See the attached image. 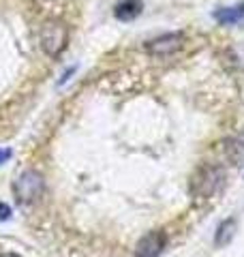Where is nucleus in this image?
Segmentation results:
<instances>
[{
  "instance_id": "f257e3e1",
  "label": "nucleus",
  "mask_w": 244,
  "mask_h": 257,
  "mask_svg": "<svg viewBox=\"0 0 244 257\" xmlns=\"http://www.w3.org/2000/svg\"><path fill=\"white\" fill-rule=\"evenodd\" d=\"M225 170L216 163H206L195 172L191 180V193L193 197L199 199H212L225 189Z\"/></svg>"
},
{
  "instance_id": "f03ea898",
  "label": "nucleus",
  "mask_w": 244,
  "mask_h": 257,
  "mask_svg": "<svg viewBox=\"0 0 244 257\" xmlns=\"http://www.w3.org/2000/svg\"><path fill=\"white\" fill-rule=\"evenodd\" d=\"M45 195V180L37 170L22 172L13 182V197L20 206H32Z\"/></svg>"
},
{
  "instance_id": "7ed1b4c3",
  "label": "nucleus",
  "mask_w": 244,
  "mask_h": 257,
  "mask_svg": "<svg viewBox=\"0 0 244 257\" xmlns=\"http://www.w3.org/2000/svg\"><path fill=\"white\" fill-rule=\"evenodd\" d=\"M67 43H69V30L64 24L52 20L41 30V47H43V52L47 56H52V58H58L64 52Z\"/></svg>"
},
{
  "instance_id": "20e7f679",
  "label": "nucleus",
  "mask_w": 244,
  "mask_h": 257,
  "mask_svg": "<svg viewBox=\"0 0 244 257\" xmlns=\"http://www.w3.org/2000/svg\"><path fill=\"white\" fill-rule=\"evenodd\" d=\"M182 41H184L182 32H167V35H161L146 43V52L152 56H169V54L180 50Z\"/></svg>"
},
{
  "instance_id": "39448f33",
  "label": "nucleus",
  "mask_w": 244,
  "mask_h": 257,
  "mask_svg": "<svg viewBox=\"0 0 244 257\" xmlns=\"http://www.w3.org/2000/svg\"><path fill=\"white\" fill-rule=\"evenodd\" d=\"M167 238L161 229H152L146 236L140 238V242L135 244V257H159L165 248Z\"/></svg>"
},
{
  "instance_id": "423d86ee",
  "label": "nucleus",
  "mask_w": 244,
  "mask_h": 257,
  "mask_svg": "<svg viewBox=\"0 0 244 257\" xmlns=\"http://www.w3.org/2000/svg\"><path fill=\"white\" fill-rule=\"evenodd\" d=\"M214 20L223 26H244V3L238 7H225L214 13Z\"/></svg>"
},
{
  "instance_id": "0eeeda50",
  "label": "nucleus",
  "mask_w": 244,
  "mask_h": 257,
  "mask_svg": "<svg viewBox=\"0 0 244 257\" xmlns=\"http://www.w3.org/2000/svg\"><path fill=\"white\" fill-rule=\"evenodd\" d=\"M235 229H238L235 219H225V221L218 223V227L214 231V246L216 248H225L227 244H231V240L235 236Z\"/></svg>"
},
{
  "instance_id": "6e6552de",
  "label": "nucleus",
  "mask_w": 244,
  "mask_h": 257,
  "mask_svg": "<svg viewBox=\"0 0 244 257\" xmlns=\"http://www.w3.org/2000/svg\"><path fill=\"white\" fill-rule=\"evenodd\" d=\"M142 9H144L142 0H120V3L113 7V15H116L120 22H131L142 13Z\"/></svg>"
},
{
  "instance_id": "1a4fd4ad",
  "label": "nucleus",
  "mask_w": 244,
  "mask_h": 257,
  "mask_svg": "<svg viewBox=\"0 0 244 257\" xmlns=\"http://www.w3.org/2000/svg\"><path fill=\"white\" fill-rule=\"evenodd\" d=\"M225 144H227V146H225L227 157H229V161L233 165H238L242 161V157H244V144L240 140H227Z\"/></svg>"
},
{
  "instance_id": "9d476101",
  "label": "nucleus",
  "mask_w": 244,
  "mask_h": 257,
  "mask_svg": "<svg viewBox=\"0 0 244 257\" xmlns=\"http://www.w3.org/2000/svg\"><path fill=\"white\" fill-rule=\"evenodd\" d=\"M9 216H11V208L7 206V204L0 202V221H7Z\"/></svg>"
},
{
  "instance_id": "9b49d317",
  "label": "nucleus",
  "mask_w": 244,
  "mask_h": 257,
  "mask_svg": "<svg viewBox=\"0 0 244 257\" xmlns=\"http://www.w3.org/2000/svg\"><path fill=\"white\" fill-rule=\"evenodd\" d=\"M7 159H11V150L9 148H0V163H5Z\"/></svg>"
},
{
  "instance_id": "f8f14e48",
  "label": "nucleus",
  "mask_w": 244,
  "mask_h": 257,
  "mask_svg": "<svg viewBox=\"0 0 244 257\" xmlns=\"http://www.w3.org/2000/svg\"><path fill=\"white\" fill-rule=\"evenodd\" d=\"M0 257H20V255H15V253H0Z\"/></svg>"
}]
</instances>
